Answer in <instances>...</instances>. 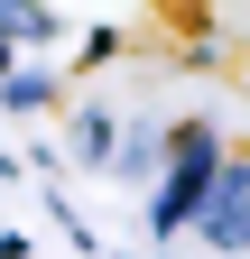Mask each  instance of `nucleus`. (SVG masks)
<instances>
[{"mask_svg":"<svg viewBox=\"0 0 250 259\" xmlns=\"http://www.w3.org/2000/svg\"><path fill=\"white\" fill-rule=\"evenodd\" d=\"M213 167H223V139H213L204 120H185V130H167V185H158V204H148V232H185L195 222V204H204V185H213Z\"/></svg>","mask_w":250,"mask_h":259,"instance_id":"nucleus-1","label":"nucleus"},{"mask_svg":"<svg viewBox=\"0 0 250 259\" xmlns=\"http://www.w3.org/2000/svg\"><path fill=\"white\" fill-rule=\"evenodd\" d=\"M185 232H204L213 250H250V157H223L213 167V185H204V204H195Z\"/></svg>","mask_w":250,"mask_h":259,"instance_id":"nucleus-2","label":"nucleus"}]
</instances>
